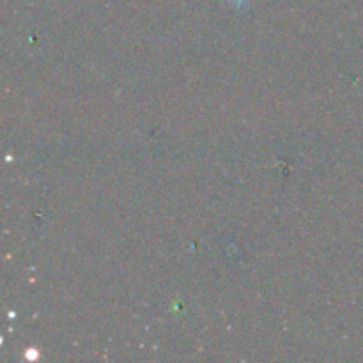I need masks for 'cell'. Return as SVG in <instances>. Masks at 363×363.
Returning <instances> with one entry per match:
<instances>
[{"instance_id":"obj_1","label":"cell","mask_w":363,"mask_h":363,"mask_svg":"<svg viewBox=\"0 0 363 363\" xmlns=\"http://www.w3.org/2000/svg\"><path fill=\"white\" fill-rule=\"evenodd\" d=\"M250 2L252 0H227V4L233 7H236V9H243V7H247Z\"/></svg>"}]
</instances>
